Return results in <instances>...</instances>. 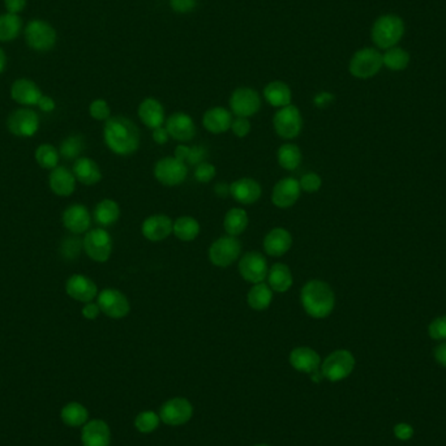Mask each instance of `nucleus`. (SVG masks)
I'll return each mask as SVG.
<instances>
[{"label":"nucleus","instance_id":"603ef678","mask_svg":"<svg viewBox=\"0 0 446 446\" xmlns=\"http://www.w3.org/2000/svg\"><path fill=\"white\" fill-rule=\"evenodd\" d=\"M394 435L400 440H410L414 435V429L411 427L410 424H406V423H401V424H397L394 427Z\"/></svg>","mask_w":446,"mask_h":446},{"label":"nucleus","instance_id":"864d4df0","mask_svg":"<svg viewBox=\"0 0 446 446\" xmlns=\"http://www.w3.org/2000/svg\"><path fill=\"white\" fill-rule=\"evenodd\" d=\"M333 100H334V96L324 91V93H320L315 97L313 103H315V106H317L320 109H325V107H328Z\"/></svg>","mask_w":446,"mask_h":446},{"label":"nucleus","instance_id":"72a5a7b5","mask_svg":"<svg viewBox=\"0 0 446 446\" xmlns=\"http://www.w3.org/2000/svg\"><path fill=\"white\" fill-rule=\"evenodd\" d=\"M248 216L247 211L242 208H232L228 210L223 219V228L228 235L239 237L242 235L248 228Z\"/></svg>","mask_w":446,"mask_h":446},{"label":"nucleus","instance_id":"4d7b16f0","mask_svg":"<svg viewBox=\"0 0 446 446\" xmlns=\"http://www.w3.org/2000/svg\"><path fill=\"white\" fill-rule=\"evenodd\" d=\"M37 106L42 111H45V112H51V111L55 110V100L53 98H50V97H47V96H42V98L39 100Z\"/></svg>","mask_w":446,"mask_h":446},{"label":"nucleus","instance_id":"4c0bfd02","mask_svg":"<svg viewBox=\"0 0 446 446\" xmlns=\"http://www.w3.org/2000/svg\"><path fill=\"white\" fill-rule=\"evenodd\" d=\"M173 157L185 164L197 166L205 162V159L208 158V150L205 146L202 145L188 146L182 144V145L176 146Z\"/></svg>","mask_w":446,"mask_h":446},{"label":"nucleus","instance_id":"7c9ffc66","mask_svg":"<svg viewBox=\"0 0 446 446\" xmlns=\"http://www.w3.org/2000/svg\"><path fill=\"white\" fill-rule=\"evenodd\" d=\"M294 278H292L291 270L286 264L278 263L274 264L269 272H268V284L270 286V289L275 292L289 291L291 289Z\"/></svg>","mask_w":446,"mask_h":446},{"label":"nucleus","instance_id":"f03ea898","mask_svg":"<svg viewBox=\"0 0 446 446\" xmlns=\"http://www.w3.org/2000/svg\"><path fill=\"white\" fill-rule=\"evenodd\" d=\"M301 301L303 310L312 319H327L336 307V295L328 283L312 280L303 286Z\"/></svg>","mask_w":446,"mask_h":446},{"label":"nucleus","instance_id":"a211bd4d","mask_svg":"<svg viewBox=\"0 0 446 446\" xmlns=\"http://www.w3.org/2000/svg\"><path fill=\"white\" fill-rule=\"evenodd\" d=\"M166 129L170 137L179 143H190L196 136V126L185 112H175L166 120Z\"/></svg>","mask_w":446,"mask_h":446},{"label":"nucleus","instance_id":"052dcab7","mask_svg":"<svg viewBox=\"0 0 446 446\" xmlns=\"http://www.w3.org/2000/svg\"><path fill=\"white\" fill-rule=\"evenodd\" d=\"M6 65H7V58H6V54H4V51L0 48V73L4 71V68H6Z\"/></svg>","mask_w":446,"mask_h":446},{"label":"nucleus","instance_id":"e433bc0d","mask_svg":"<svg viewBox=\"0 0 446 446\" xmlns=\"http://www.w3.org/2000/svg\"><path fill=\"white\" fill-rule=\"evenodd\" d=\"M383 64L391 71L400 72L409 67L410 64V54L398 46L391 47L385 50L383 54Z\"/></svg>","mask_w":446,"mask_h":446},{"label":"nucleus","instance_id":"a19ab883","mask_svg":"<svg viewBox=\"0 0 446 446\" xmlns=\"http://www.w3.org/2000/svg\"><path fill=\"white\" fill-rule=\"evenodd\" d=\"M62 419L67 426L80 427L88 420V411L80 403H70L62 410Z\"/></svg>","mask_w":446,"mask_h":446},{"label":"nucleus","instance_id":"bf43d9fd","mask_svg":"<svg viewBox=\"0 0 446 446\" xmlns=\"http://www.w3.org/2000/svg\"><path fill=\"white\" fill-rule=\"evenodd\" d=\"M214 192L218 197H228L230 195V184L225 182H219L214 185Z\"/></svg>","mask_w":446,"mask_h":446},{"label":"nucleus","instance_id":"680f3d73","mask_svg":"<svg viewBox=\"0 0 446 446\" xmlns=\"http://www.w3.org/2000/svg\"><path fill=\"white\" fill-rule=\"evenodd\" d=\"M256 446H269V445H264V444H263V445H256Z\"/></svg>","mask_w":446,"mask_h":446},{"label":"nucleus","instance_id":"2f4dec72","mask_svg":"<svg viewBox=\"0 0 446 446\" xmlns=\"http://www.w3.org/2000/svg\"><path fill=\"white\" fill-rule=\"evenodd\" d=\"M93 217L96 223H98L100 228H110L118 222L120 217V208L117 201L111 199H105L100 201L94 209Z\"/></svg>","mask_w":446,"mask_h":446},{"label":"nucleus","instance_id":"0eeeda50","mask_svg":"<svg viewBox=\"0 0 446 446\" xmlns=\"http://www.w3.org/2000/svg\"><path fill=\"white\" fill-rule=\"evenodd\" d=\"M242 255V243L237 237H221L209 248V260L217 268H228Z\"/></svg>","mask_w":446,"mask_h":446},{"label":"nucleus","instance_id":"a18cd8bd","mask_svg":"<svg viewBox=\"0 0 446 446\" xmlns=\"http://www.w3.org/2000/svg\"><path fill=\"white\" fill-rule=\"evenodd\" d=\"M216 173H217V171H216V166L214 164H209V162H202V164L196 166L193 176H195V179L197 182L206 184V183L211 182L214 179Z\"/></svg>","mask_w":446,"mask_h":446},{"label":"nucleus","instance_id":"9b49d317","mask_svg":"<svg viewBox=\"0 0 446 446\" xmlns=\"http://www.w3.org/2000/svg\"><path fill=\"white\" fill-rule=\"evenodd\" d=\"M100 312L110 319H124L131 310L127 296L115 289H105L97 296Z\"/></svg>","mask_w":446,"mask_h":446},{"label":"nucleus","instance_id":"412c9836","mask_svg":"<svg viewBox=\"0 0 446 446\" xmlns=\"http://www.w3.org/2000/svg\"><path fill=\"white\" fill-rule=\"evenodd\" d=\"M230 195L242 205H252L260 200L263 188L252 178H242L230 184Z\"/></svg>","mask_w":446,"mask_h":446},{"label":"nucleus","instance_id":"c756f323","mask_svg":"<svg viewBox=\"0 0 446 446\" xmlns=\"http://www.w3.org/2000/svg\"><path fill=\"white\" fill-rule=\"evenodd\" d=\"M264 97L270 106L277 109H282L291 105V89L286 82L280 81V80L269 82L265 86Z\"/></svg>","mask_w":446,"mask_h":446},{"label":"nucleus","instance_id":"79ce46f5","mask_svg":"<svg viewBox=\"0 0 446 446\" xmlns=\"http://www.w3.org/2000/svg\"><path fill=\"white\" fill-rule=\"evenodd\" d=\"M84 147H85L84 137L80 135H72L64 138L58 150L60 157L70 161V159H77L79 155H81Z\"/></svg>","mask_w":446,"mask_h":446},{"label":"nucleus","instance_id":"7ed1b4c3","mask_svg":"<svg viewBox=\"0 0 446 446\" xmlns=\"http://www.w3.org/2000/svg\"><path fill=\"white\" fill-rule=\"evenodd\" d=\"M405 34V22L397 15H383L374 21L371 37L379 48L388 50L397 46Z\"/></svg>","mask_w":446,"mask_h":446},{"label":"nucleus","instance_id":"58836bf2","mask_svg":"<svg viewBox=\"0 0 446 446\" xmlns=\"http://www.w3.org/2000/svg\"><path fill=\"white\" fill-rule=\"evenodd\" d=\"M21 30V18L13 13H6L0 16V41L8 42L18 38Z\"/></svg>","mask_w":446,"mask_h":446},{"label":"nucleus","instance_id":"13d9d810","mask_svg":"<svg viewBox=\"0 0 446 446\" xmlns=\"http://www.w3.org/2000/svg\"><path fill=\"white\" fill-rule=\"evenodd\" d=\"M435 359H436V362H438V365L446 367V342L438 345V346L435 348Z\"/></svg>","mask_w":446,"mask_h":446},{"label":"nucleus","instance_id":"bb28decb","mask_svg":"<svg viewBox=\"0 0 446 446\" xmlns=\"http://www.w3.org/2000/svg\"><path fill=\"white\" fill-rule=\"evenodd\" d=\"M138 118L149 129L162 127L164 123V109L162 103L155 98H145L137 110Z\"/></svg>","mask_w":446,"mask_h":446},{"label":"nucleus","instance_id":"09e8293b","mask_svg":"<svg viewBox=\"0 0 446 446\" xmlns=\"http://www.w3.org/2000/svg\"><path fill=\"white\" fill-rule=\"evenodd\" d=\"M232 133L237 137L248 136V133L251 132V122L248 120V118H242V117H237L235 119H232V123H231V128Z\"/></svg>","mask_w":446,"mask_h":446},{"label":"nucleus","instance_id":"1a4fd4ad","mask_svg":"<svg viewBox=\"0 0 446 446\" xmlns=\"http://www.w3.org/2000/svg\"><path fill=\"white\" fill-rule=\"evenodd\" d=\"M155 179L166 187H175L185 182L188 166L175 157H164L155 166Z\"/></svg>","mask_w":446,"mask_h":446},{"label":"nucleus","instance_id":"f3484780","mask_svg":"<svg viewBox=\"0 0 446 446\" xmlns=\"http://www.w3.org/2000/svg\"><path fill=\"white\" fill-rule=\"evenodd\" d=\"M301 188L299 181L294 178H283L274 185L272 202L280 209L294 206L301 199Z\"/></svg>","mask_w":446,"mask_h":446},{"label":"nucleus","instance_id":"c03bdc74","mask_svg":"<svg viewBox=\"0 0 446 446\" xmlns=\"http://www.w3.org/2000/svg\"><path fill=\"white\" fill-rule=\"evenodd\" d=\"M89 114H91V118L96 119V120L106 122L107 119L111 118L109 103L105 100H93L89 106Z\"/></svg>","mask_w":446,"mask_h":446},{"label":"nucleus","instance_id":"2eb2a0df","mask_svg":"<svg viewBox=\"0 0 446 446\" xmlns=\"http://www.w3.org/2000/svg\"><path fill=\"white\" fill-rule=\"evenodd\" d=\"M193 415V407L185 398H173L164 403L159 410V418L164 424L178 427L190 421Z\"/></svg>","mask_w":446,"mask_h":446},{"label":"nucleus","instance_id":"ddd939ff","mask_svg":"<svg viewBox=\"0 0 446 446\" xmlns=\"http://www.w3.org/2000/svg\"><path fill=\"white\" fill-rule=\"evenodd\" d=\"M268 261L260 252H247L239 261V273L242 278L252 284L264 282L268 278Z\"/></svg>","mask_w":446,"mask_h":446},{"label":"nucleus","instance_id":"8fccbe9b","mask_svg":"<svg viewBox=\"0 0 446 446\" xmlns=\"http://www.w3.org/2000/svg\"><path fill=\"white\" fill-rule=\"evenodd\" d=\"M170 7L176 13H190L197 7V0H170Z\"/></svg>","mask_w":446,"mask_h":446},{"label":"nucleus","instance_id":"20e7f679","mask_svg":"<svg viewBox=\"0 0 446 446\" xmlns=\"http://www.w3.org/2000/svg\"><path fill=\"white\" fill-rule=\"evenodd\" d=\"M383 65V54L374 47H365L353 55L348 63V71L356 79L365 80L380 72Z\"/></svg>","mask_w":446,"mask_h":446},{"label":"nucleus","instance_id":"393cba45","mask_svg":"<svg viewBox=\"0 0 446 446\" xmlns=\"http://www.w3.org/2000/svg\"><path fill=\"white\" fill-rule=\"evenodd\" d=\"M290 365L299 372L310 374L320 369L321 359L310 347H296L290 354Z\"/></svg>","mask_w":446,"mask_h":446},{"label":"nucleus","instance_id":"423d86ee","mask_svg":"<svg viewBox=\"0 0 446 446\" xmlns=\"http://www.w3.org/2000/svg\"><path fill=\"white\" fill-rule=\"evenodd\" d=\"M82 248L93 261L106 263L112 252V237L105 228H93L85 234Z\"/></svg>","mask_w":446,"mask_h":446},{"label":"nucleus","instance_id":"49530a36","mask_svg":"<svg viewBox=\"0 0 446 446\" xmlns=\"http://www.w3.org/2000/svg\"><path fill=\"white\" fill-rule=\"evenodd\" d=\"M301 191L307 192V193H316L320 191L321 185H322V179L319 173H308L301 176Z\"/></svg>","mask_w":446,"mask_h":446},{"label":"nucleus","instance_id":"39448f33","mask_svg":"<svg viewBox=\"0 0 446 446\" xmlns=\"http://www.w3.org/2000/svg\"><path fill=\"white\" fill-rule=\"evenodd\" d=\"M355 368V358L347 350L332 353L321 365V374L329 381H341L348 377Z\"/></svg>","mask_w":446,"mask_h":446},{"label":"nucleus","instance_id":"6e6d98bb","mask_svg":"<svg viewBox=\"0 0 446 446\" xmlns=\"http://www.w3.org/2000/svg\"><path fill=\"white\" fill-rule=\"evenodd\" d=\"M27 6V0H6V8L8 9V13L18 15L21 11H24Z\"/></svg>","mask_w":446,"mask_h":446},{"label":"nucleus","instance_id":"6ab92c4d","mask_svg":"<svg viewBox=\"0 0 446 446\" xmlns=\"http://www.w3.org/2000/svg\"><path fill=\"white\" fill-rule=\"evenodd\" d=\"M62 221H63L64 228H67L71 234L79 235V234L88 232V230L91 228V213L81 204H72L64 210Z\"/></svg>","mask_w":446,"mask_h":446},{"label":"nucleus","instance_id":"473e14b6","mask_svg":"<svg viewBox=\"0 0 446 446\" xmlns=\"http://www.w3.org/2000/svg\"><path fill=\"white\" fill-rule=\"evenodd\" d=\"M273 292L269 284L256 283L247 295L248 306L255 310H268L273 301Z\"/></svg>","mask_w":446,"mask_h":446},{"label":"nucleus","instance_id":"c9c22d12","mask_svg":"<svg viewBox=\"0 0 446 446\" xmlns=\"http://www.w3.org/2000/svg\"><path fill=\"white\" fill-rule=\"evenodd\" d=\"M200 223L192 217H179L173 222V234L182 242H192L200 235Z\"/></svg>","mask_w":446,"mask_h":446},{"label":"nucleus","instance_id":"ea45409f","mask_svg":"<svg viewBox=\"0 0 446 446\" xmlns=\"http://www.w3.org/2000/svg\"><path fill=\"white\" fill-rule=\"evenodd\" d=\"M34 157H36L37 164L46 170H54L55 167H58L59 159H60L59 150L50 144H42L38 146Z\"/></svg>","mask_w":446,"mask_h":446},{"label":"nucleus","instance_id":"5701e85b","mask_svg":"<svg viewBox=\"0 0 446 446\" xmlns=\"http://www.w3.org/2000/svg\"><path fill=\"white\" fill-rule=\"evenodd\" d=\"M76 178L71 170L63 166H58L48 175V185L50 190L54 192L56 196L68 197L76 190Z\"/></svg>","mask_w":446,"mask_h":446},{"label":"nucleus","instance_id":"5fc2aeb1","mask_svg":"<svg viewBox=\"0 0 446 446\" xmlns=\"http://www.w3.org/2000/svg\"><path fill=\"white\" fill-rule=\"evenodd\" d=\"M169 138H170V135H169L166 128L158 127L153 129V140H155V144L164 145L169 143Z\"/></svg>","mask_w":446,"mask_h":446},{"label":"nucleus","instance_id":"dca6fc26","mask_svg":"<svg viewBox=\"0 0 446 446\" xmlns=\"http://www.w3.org/2000/svg\"><path fill=\"white\" fill-rule=\"evenodd\" d=\"M65 292L73 301L91 303L98 296L96 282L84 274H73L65 283Z\"/></svg>","mask_w":446,"mask_h":446},{"label":"nucleus","instance_id":"f257e3e1","mask_svg":"<svg viewBox=\"0 0 446 446\" xmlns=\"http://www.w3.org/2000/svg\"><path fill=\"white\" fill-rule=\"evenodd\" d=\"M105 144L115 155H126L136 153L140 146V131L136 124L126 117H111L103 128Z\"/></svg>","mask_w":446,"mask_h":446},{"label":"nucleus","instance_id":"37998d69","mask_svg":"<svg viewBox=\"0 0 446 446\" xmlns=\"http://www.w3.org/2000/svg\"><path fill=\"white\" fill-rule=\"evenodd\" d=\"M159 415H157L153 411H144L137 415L135 420V426L138 432L141 433H150L159 426Z\"/></svg>","mask_w":446,"mask_h":446},{"label":"nucleus","instance_id":"6e6552de","mask_svg":"<svg viewBox=\"0 0 446 446\" xmlns=\"http://www.w3.org/2000/svg\"><path fill=\"white\" fill-rule=\"evenodd\" d=\"M275 133L284 140H292L301 135L303 129V117L301 110L294 105L278 110L273 117Z\"/></svg>","mask_w":446,"mask_h":446},{"label":"nucleus","instance_id":"cd10ccee","mask_svg":"<svg viewBox=\"0 0 446 446\" xmlns=\"http://www.w3.org/2000/svg\"><path fill=\"white\" fill-rule=\"evenodd\" d=\"M72 173L77 182L84 185H94L98 184L102 179L100 166L88 157H80L74 161Z\"/></svg>","mask_w":446,"mask_h":446},{"label":"nucleus","instance_id":"b1692460","mask_svg":"<svg viewBox=\"0 0 446 446\" xmlns=\"http://www.w3.org/2000/svg\"><path fill=\"white\" fill-rule=\"evenodd\" d=\"M231 123H232V112L221 106L206 110L202 117V126L213 135L228 132L231 128Z\"/></svg>","mask_w":446,"mask_h":446},{"label":"nucleus","instance_id":"f8f14e48","mask_svg":"<svg viewBox=\"0 0 446 446\" xmlns=\"http://www.w3.org/2000/svg\"><path fill=\"white\" fill-rule=\"evenodd\" d=\"M230 109L237 117L249 118L261 109V98L252 88H237L230 97Z\"/></svg>","mask_w":446,"mask_h":446},{"label":"nucleus","instance_id":"4be33fe9","mask_svg":"<svg viewBox=\"0 0 446 446\" xmlns=\"http://www.w3.org/2000/svg\"><path fill=\"white\" fill-rule=\"evenodd\" d=\"M263 246H264L266 255L272 256V257H282L291 249V234L286 228H273L266 234Z\"/></svg>","mask_w":446,"mask_h":446},{"label":"nucleus","instance_id":"f704fd0d","mask_svg":"<svg viewBox=\"0 0 446 446\" xmlns=\"http://www.w3.org/2000/svg\"><path fill=\"white\" fill-rule=\"evenodd\" d=\"M277 159L282 169L287 171H294L301 166L303 161L301 147L291 143H286L280 146L277 152Z\"/></svg>","mask_w":446,"mask_h":446},{"label":"nucleus","instance_id":"4468645a","mask_svg":"<svg viewBox=\"0 0 446 446\" xmlns=\"http://www.w3.org/2000/svg\"><path fill=\"white\" fill-rule=\"evenodd\" d=\"M7 128L15 136H34L39 129V117L34 110H15L7 119Z\"/></svg>","mask_w":446,"mask_h":446},{"label":"nucleus","instance_id":"9d476101","mask_svg":"<svg viewBox=\"0 0 446 446\" xmlns=\"http://www.w3.org/2000/svg\"><path fill=\"white\" fill-rule=\"evenodd\" d=\"M25 39L33 50L46 53L56 44V32L44 20H33L25 29Z\"/></svg>","mask_w":446,"mask_h":446},{"label":"nucleus","instance_id":"3c124183","mask_svg":"<svg viewBox=\"0 0 446 446\" xmlns=\"http://www.w3.org/2000/svg\"><path fill=\"white\" fill-rule=\"evenodd\" d=\"M82 316L86 320H96L100 316V310L97 303H85V306L82 307Z\"/></svg>","mask_w":446,"mask_h":446},{"label":"nucleus","instance_id":"c85d7f7f","mask_svg":"<svg viewBox=\"0 0 446 446\" xmlns=\"http://www.w3.org/2000/svg\"><path fill=\"white\" fill-rule=\"evenodd\" d=\"M81 440L84 446H109V426L102 420H91L82 428Z\"/></svg>","mask_w":446,"mask_h":446},{"label":"nucleus","instance_id":"a878e982","mask_svg":"<svg viewBox=\"0 0 446 446\" xmlns=\"http://www.w3.org/2000/svg\"><path fill=\"white\" fill-rule=\"evenodd\" d=\"M11 96L15 102L22 106H36L44 94L37 86L36 82L27 79H20L13 82L11 88Z\"/></svg>","mask_w":446,"mask_h":446},{"label":"nucleus","instance_id":"aec40b11","mask_svg":"<svg viewBox=\"0 0 446 446\" xmlns=\"http://www.w3.org/2000/svg\"><path fill=\"white\" fill-rule=\"evenodd\" d=\"M173 219L166 214L150 216L141 225V234L149 242H161L173 234Z\"/></svg>","mask_w":446,"mask_h":446},{"label":"nucleus","instance_id":"de8ad7c7","mask_svg":"<svg viewBox=\"0 0 446 446\" xmlns=\"http://www.w3.org/2000/svg\"><path fill=\"white\" fill-rule=\"evenodd\" d=\"M428 334L435 341H446V316H440L429 324Z\"/></svg>","mask_w":446,"mask_h":446}]
</instances>
